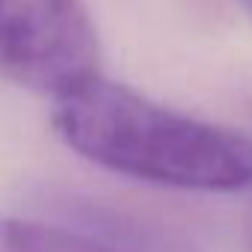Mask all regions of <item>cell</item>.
Here are the masks:
<instances>
[{"label": "cell", "instance_id": "3957f363", "mask_svg": "<svg viewBox=\"0 0 252 252\" xmlns=\"http://www.w3.org/2000/svg\"><path fill=\"white\" fill-rule=\"evenodd\" d=\"M0 252H122L107 240L0 214Z\"/></svg>", "mask_w": 252, "mask_h": 252}, {"label": "cell", "instance_id": "7a4b0ae2", "mask_svg": "<svg viewBox=\"0 0 252 252\" xmlns=\"http://www.w3.org/2000/svg\"><path fill=\"white\" fill-rule=\"evenodd\" d=\"M86 0H0V71L60 101L104 74Z\"/></svg>", "mask_w": 252, "mask_h": 252}, {"label": "cell", "instance_id": "6da1fadb", "mask_svg": "<svg viewBox=\"0 0 252 252\" xmlns=\"http://www.w3.org/2000/svg\"><path fill=\"white\" fill-rule=\"evenodd\" d=\"M54 134L83 160L155 187L240 193L252 187V137L98 77L54 101Z\"/></svg>", "mask_w": 252, "mask_h": 252}, {"label": "cell", "instance_id": "5b68a950", "mask_svg": "<svg viewBox=\"0 0 252 252\" xmlns=\"http://www.w3.org/2000/svg\"><path fill=\"white\" fill-rule=\"evenodd\" d=\"M243 3H246V6H249V9H252V0H243Z\"/></svg>", "mask_w": 252, "mask_h": 252}, {"label": "cell", "instance_id": "277c9868", "mask_svg": "<svg viewBox=\"0 0 252 252\" xmlns=\"http://www.w3.org/2000/svg\"><path fill=\"white\" fill-rule=\"evenodd\" d=\"M249 252H252V222H249Z\"/></svg>", "mask_w": 252, "mask_h": 252}]
</instances>
